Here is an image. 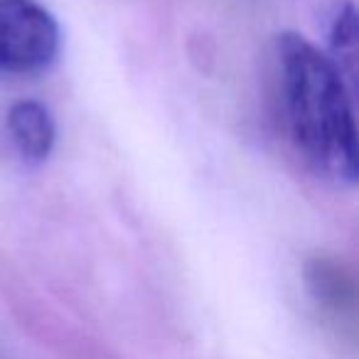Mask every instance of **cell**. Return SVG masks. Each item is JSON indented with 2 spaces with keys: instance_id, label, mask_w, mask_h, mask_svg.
<instances>
[{
  "instance_id": "cell-3",
  "label": "cell",
  "mask_w": 359,
  "mask_h": 359,
  "mask_svg": "<svg viewBox=\"0 0 359 359\" xmlns=\"http://www.w3.org/2000/svg\"><path fill=\"white\" fill-rule=\"evenodd\" d=\"M8 130L27 165H40L55 148V121L40 101H18L8 111Z\"/></svg>"
},
{
  "instance_id": "cell-4",
  "label": "cell",
  "mask_w": 359,
  "mask_h": 359,
  "mask_svg": "<svg viewBox=\"0 0 359 359\" xmlns=\"http://www.w3.org/2000/svg\"><path fill=\"white\" fill-rule=\"evenodd\" d=\"M305 280L323 308L342 313L349 310L354 303V283L349 271L339 261L327 259V256H315L305 266Z\"/></svg>"
},
{
  "instance_id": "cell-2",
  "label": "cell",
  "mask_w": 359,
  "mask_h": 359,
  "mask_svg": "<svg viewBox=\"0 0 359 359\" xmlns=\"http://www.w3.org/2000/svg\"><path fill=\"white\" fill-rule=\"evenodd\" d=\"M60 25L37 0H0V69L42 72L60 55Z\"/></svg>"
},
{
  "instance_id": "cell-5",
  "label": "cell",
  "mask_w": 359,
  "mask_h": 359,
  "mask_svg": "<svg viewBox=\"0 0 359 359\" xmlns=\"http://www.w3.org/2000/svg\"><path fill=\"white\" fill-rule=\"evenodd\" d=\"M330 60L337 65L342 76H354L357 65V13L352 0H334L327 13Z\"/></svg>"
},
{
  "instance_id": "cell-1",
  "label": "cell",
  "mask_w": 359,
  "mask_h": 359,
  "mask_svg": "<svg viewBox=\"0 0 359 359\" xmlns=\"http://www.w3.org/2000/svg\"><path fill=\"white\" fill-rule=\"evenodd\" d=\"M280 99L295 148L334 185L359 177L357 126L342 72L303 35L278 37Z\"/></svg>"
}]
</instances>
